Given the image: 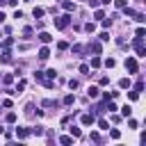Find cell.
Wrapping results in <instances>:
<instances>
[{
    "label": "cell",
    "mask_w": 146,
    "mask_h": 146,
    "mask_svg": "<svg viewBox=\"0 0 146 146\" xmlns=\"http://www.w3.org/2000/svg\"><path fill=\"white\" fill-rule=\"evenodd\" d=\"M98 128H100V130H107V128H110V123H107L105 119H98Z\"/></svg>",
    "instance_id": "obj_24"
},
{
    "label": "cell",
    "mask_w": 146,
    "mask_h": 146,
    "mask_svg": "<svg viewBox=\"0 0 146 146\" xmlns=\"http://www.w3.org/2000/svg\"><path fill=\"white\" fill-rule=\"evenodd\" d=\"M98 94H100V91H98V87H94V84L87 89V96H89V98H98Z\"/></svg>",
    "instance_id": "obj_10"
},
{
    "label": "cell",
    "mask_w": 146,
    "mask_h": 146,
    "mask_svg": "<svg viewBox=\"0 0 146 146\" xmlns=\"http://www.w3.org/2000/svg\"><path fill=\"white\" fill-rule=\"evenodd\" d=\"M68 25H71V14H68V11H66L64 16H55V27H57V30H66Z\"/></svg>",
    "instance_id": "obj_1"
},
{
    "label": "cell",
    "mask_w": 146,
    "mask_h": 146,
    "mask_svg": "<svg viewBox=\"0 0 146 146\" xmlns=\"http://www.w3.org/2000/svg\"><path fill=\"white\" fill-rule=\"evenodd\" d=\"M32 34H34L32 27H25V30H23V39H32Z\"/></svg>",
    "instance_id": "obj_19"
},
{
    "label": "cell",
    "mask_w": 146,
    "mask_h": 146,
    "mask_svg": "<svg viewBox=\"0 0 146 146\" xmlns=\"http://www.w3.org/2000/svg\"><path fill=\"white\" fill-rule=\"evenodd\" d=\"M16 137L18 139H27L30 137V128H16Z\"/></svg>",
    "instance_id": "obj_5"
},
{
    "label": "cell",
    "mask_w": 146,
    "mask_h": 146,
    "mask_svg": "<svg viewBox=\"0 0 146 146\" xmlns=\"http://www.w3.org/2000/svg\"><path fill=\"white\" fill-rule=\"evenodd\" d=\"M7 5H11V7H16V5H18V0H7Z\"/></svg>",
    "instance_id": "obj_43"
},
{
    "label": "cell",
    "mask_w": 146,
    "mask_h": 146,
    "mask_svg": "<svg viewBox=\"0 0 146 146\" xmlns=\"http://www.w3.org/2000/svg\"><path fill=\"white\" fill-rule=\"evenodd\" d=\"M62 103H64V105H73V103H75V96H73V94H66Z\"/></svg>",
    "instance_id": "obj_13"
},
{
    "label": "cell",
    "mask_w": 146,
    "mask_h": 146,
    "mask_svg": "<svg viewBox=\"0 0 146 146\" xmlns=\"http://www.w3.org/2000/svg\"><path fill=\"white\" fill-rule=\"evenodd\" d=\"M34 80H36V82H41V80H43V73H41V71H36V73H34Z\"/></svg>",
    "instance_id": "obj_40"
},
{
    "label": "cell",
    "mask_w": 146,
    "mask_h": 146,
    "mask_svg": "<svg viewBox=\"0 0 146 146\" xmlns=\"http://www.w3.org/2000/svg\"><path fill=\"white\" fill-rule=\"evenodd\" d=\"M107 130H110V128H107ZM110 137H112V139H119V137H121V132H119L116 128H112V130H110Z\"/></svg>",
    "instance_id": "obj_26"
},
{
    "label": "cell",
    "mask_w": 146,
    "mask_h": 146,
    "mask_svg": "<svg viewBox=\"0 0 146 146\" xmlns=\"http://www.w3.org/2000/svg\"><path fill=\"white\" fill-rule=\"evenodd\" d=\"M125 68L130 73H137L139 71V64H137V57H125Z\"/></svg>",
    "instance_id": "obj_3"
},
{
    "label": "cell",
    "mask_w": 146,
    "mask_h": 146,
    "mask_svg": "<svg viewBox=\"0 0 146 146\" xmlns=\"http://www.w3.org/2000/svg\"><path fill=\"white\" fill-rule=\"evenodd\" d=\"M84 30H87V32H94V30H96V23H87Z\"/></svg>",
    "instance_id": "obj_35"
},
{
    "label": "cell",
    "mask_w": 146,
    "mask_h": 146,
    "mask_svg": "<svg viewBox=\"0 0 146 146\" xmlns=\"http://www.w3.org/2000/svg\"><path fill=\"white\" fill-rule=\"evenodd\" d=\"M94 18H96V21H100V18H105V11L96 7V11H94Z\"/></svg>",
    "instance_id": "obj_18"
},
{
    "label": "cell",
    "mask_w": 146,
    "mask_h": 146,
    "mask_svg": "<svg viewBox=\"0 0 146 146\" xmlns=\"http://www.w3.org/2000/svg\"><path fill=\"white\" fill-rule=\"evenodd\" d=\"M30 135H43V125H36V128H30Z\"/></svg>",
    "instance_id": "obj_22"
},
{
    "label": "cell",
    "mask_w": 146,
    "mask_h": 146,
    "mask_svg": "<svg viewBox=\"0 0 146 146\" xmlns=\"http://www.w3.org/2000/svg\"><path fill=\"white\" fill-rule=\"evenodd\" d=\"M43 75H46V78H50V80H52V78H55V75H57V71H55V68H48V71H46V73H43Z\"/></svg>",
    "instance_id": "obj_27"
},
{
    "label": "cell",
    "mask_w": 146,
    "mask_h": 146,
    "mask_svg": "<svg viewBox=\"0 0 146 146\" xmlns=\"http://www.w3.org/2000/svg\"><path fill=\"white\" fill-rule=\"evenodd\" d=\"M0 23H5V14L2 11H0Z\"/></svg>",
    "instance_id": "obj_44"
},
{
    "label": "cell",
    "mask_w": 146,
    "mask_h": 146,
    "mask_svg": "<svg viewBox=\"0 0 146 146\" xmlns=\"http://www.w3.org/2000/svg\"><path fill=\"white\" fill-rule=\"evenodd\" d=\"M68 87H71V89H78V87H80V82H78V80H73V78H71V80H68Z\"/></svg>",
    "instance_id": "obj_33"
},
{
    "label": "cell",
    "mask_w": 146,
    "mask_h": 146,
    "mask_svg": "<svg viewBox=\"0 0 146 146\" xmlns=\"http://www.w3.org/2000/svg\"><path fill=\"white\" fill-rule=\"evenodd\" d=\"M82 50H84V48H82V46H80V43H78V46H73V52H75V55H80V52H82Z\"/></svg>",
    "instance_id": "obj_39"
},
{
    "label": "cell",
    "mask_w": 146,
    "mask_h": 146,
    "mask_svg": "<svg viewBox=\"0 0 146 146\" xmlns=\"http://www.w3.org/2000/svg\"><path fill=\"white\" fill-rule=\"evenodd\" d=\"M23 89H25V80H18V84H16V89H14V91H16V94H21Z\"/></svg>",
    "instance_id": "obj_23"
},
{
    "label": "cell",
    "mask_w": 146,
    "mask_h": 146,
    "mask_svg": "<svg viewBox=\"0 0 146 146\" xmlns=\"http://www.w3.org/2000/svg\"><path fill=\"white\" fill-rule=\"evenodd\" d=\"M39 41H41V43H50V41H52V36H50L48 32H39Z\"/></svg>",
    "instance_id": "obj_9"
},
{
    "label": "cell",
    "mask_w": 146,
    "mask_h": 146,
    "mask_svg": "<svg viewBox=\"0 0 146 146\" xmlns=\"http://www.w3.org/2000/svg\"><path fill=\"white\" fill-rule=\"evenodd\" d=\"M2 132H5V130H2V128H0V135H2Z\"/></svg>",
    "instance_id": "obj_46"
},
{
    "label": "cell",
    "mask_w": 146,
    "mask_h": 146,
    "mask_svg": "<svg viewBox=\"0 0 146 146\" xmlns=\"http://www.w3.org/2000/svg\"><path fill=\"white\" fill-rule=\"evenodd\" d=\"M128 98H130V100H137V98H139V91H130Z\"/></svg>",
    "instance_id": "obj_38"
},
{
    "label": "cell",
    "mask_w": 146,
    "mask_h": 146,
    "mask_svg": "<svg viewBox=\"0 0 146 146\" xmlns=\"http://www.w3.org/2000/svg\"><path fill=\"white\" fill-rule=\"evenodd\" d=\"M132 48L137 50V57H146V48H144V36H135V39H132Z\"/></svg>",
    "instance_id": "obj_2"
},
{
    "label": "cell",
    "mask_w": 146,
    "mask_h": 146,
    "mask_svg": "<svg viewBox=\"0 0 146 146\" xmlns=\"http://www.w3.org/2000/svg\"><path fill=\"white\" fill-rule=\"evenodd\" d=\"M100 2H103V5H110V2H112V0H100Z\"/></svg>",
    "instance_id": "obj_45"
},
{
    "label": "cell",
    "mask_w": 146,
    "mask_h": 146,
    "mask_svg": "<svg viewBox=\"0 0 146 146\" xmlns=\"http://www.w3.org/2000/svg\"><path fill=\"white\" fill-rule=\"evenodd\" d=\"M14 82V75H2V84H11Z\"/></svg>",
    "instance_id": "obj_28"
},
{
    "label": "cell",
    "mask_w": 146,
    "mask_h": 146,
    "mask_svg": "<svg viewBox=\"0 0 146 146\" xmlns=\"http://www.w3.org/2000/svg\"><path fill=\"white\" fill-rule=\"evenodd\" d=\"M119 87H121V89H128V87H130V78H121V80H119Z\"/></svg>",
    "instance_id": "obj_16"
},
{
    "label": "cell",
    "mask_w": 146,
    "mask_h": 146,
    "mask_svg": "<svg viewBox=\"0 0 146 146\" xmlns=\"http://www.w3.org/2000/svg\"><path fill=\"white\" fill-rule=\"evenodd\" d=\"M57 48H59V50H68V43H66V41H59Z\"/></svg>",
    "instance_id": "obj_37"
},
{
    "label": "cell",
    "mask_w": 146,
    "mask_h": 146,
    "mask_svg": "<svg viewBox=\"0 0 146 146\" xmlns=\"http://www.w3.org/2000/svg\"><path fill=\"white\" fill-rule=\"evenodd\" d=\"M48 57H50V50H48L46 46H43V48H39V59H48Z\"/></svg>",
    "instance_id": "obj_12"
},
{
    "label": "cell",
    "mask_w": 146,
    "mask_h": 146,
    "mask_svg": "<svg viewBox=\"0 0 146 146\" xmlns=\"http://www.w3.org/2000/svg\"><path fill=\"white\" fill-rule=\"evenodd\" d=\"M80 73H84V75H89V64H80Z\"/></svg>",
    "instance_id": "obj_32"
},
{
    "label": "cell",
    "mask_w": 146,
    "mask_h": 146,
    "mask_svg": "<svg viewBox=\"0 0 146 146\" xmlns=\"http://www.w3.org/2000/svg\"><path fill=\"white\" fill-rule=\"evenodd\" d=\"M0 62H2V64H9V62H11V52H9L7 48L2 50V55H0Z\"/></svg>",
    "instance_id": "obj_8"
},
{
    "label": "cell",
    "mask_w": 146,
    "mask_h": 146,
    "mask_svg": "<svg viewBox=\"0 0 146 146\" xmlns=\"http://www.w3.org/2000/svg\"><path fill=\"white\" fill-rule=\"evenodd\" d=\"M5 121H7V123H16V112H9V114L5 116Z\"/></svg>",
    "instance_id": "obj_21"
},
{
    "label": "cell",
    "mask_w": 146,
    "mask_h": 146,
    "mask_svg": "<svg viewBox=\"0 0 146 146\" xmlns=\"http://www.w3.org/2000/svg\"><path fill=\"white\" fill-rule=\"evenodd\" d=\"M105 66H107V68H114V66H116V59H114V57H107V59H105Z\"/></svg>",
    "instance_id": "obj_20"
},
{
    "label": "cell",
    "mask_w": 146,
    "mask_h": 146,
    "mask_svg": "<svg viewBox=\"0 0 146 146\" xmlns=\"http://www.w3.org/2000/svg\"><path fill=\"white\" fill-rule=\"evenodd\" d=\"M80 135H82V130H80V128H75V125H73V128H71V137H75V139H78V137H80Z\"/></svg>",
    "instance_id": "obj_25"
},
{
    "label": "cell",
    "mask_w": 146,
    "mask_h": 146,
    "mask_svg": "<svg viewBox=\"0 0 146 146\" xmlns=\"http://www.w3.org/2000/svg\"><path fill=\"white\" fill-rule=\"evenodd\" d=\"M84 50H87V52H94V55H100V43H98V41H89Z\"/></svg>",
    "instance_id": "obj_4"
},
{
    "label": "cell",
    "mask_w": 146,
    "mask_h": 146,
    "mask_svg": "<svg viewBox=\"0 0 146 146\" xmlns=\"http://www.w3.org/2000/svg\"><path fill=\"white\" fill-rule=\"evenodd\" d=\"M98 39H100V41H110V32H100Z\"/></svg>",
    "instance_id": "obj_31"
},
{
    "label": "cell",
    "mask_w": 146,
    "mask_h": 146,
    "mask_svg": "<svg viewBox=\"0 0 146 146\" xmlns=\"http://www.w3.org/2000/svg\"><path fill=\"white\" fill-rule=\"evenodd\" d=\"M135 36H146V30H144V27H137V32H135Z\"/></svg>",
    "instance_id": "obj_36"
},
{
    "label": "cell",
    "mask_w": 146,
    "mask_h": 146,
    "mask_svg": "<svg viewBox=\"0 0 146 146\" xmlns=\"http://www.w3.org/2000/svg\"><path fill=\"white\" fill-rule=\"evenodd\" d=\"M59 144H64V146H71V144H73V137H71V135H62V137H59Z\"/></svg>",
    "instance_id": "obj_11"
},
{
    "label": "cell",
    "mask_w": 146,
    "mask_h": 146,
    "mask_svg": "<svg viewBox=\"0 0 146 146\" xmlns=\"http://www.w3.org/2000/svg\"><path fill=\"white\" fill-rule=\"evenodd\" d=\"M100 64H103V59H100L98 55H94V57H91V66H94V68H98Z\"/></svg>",
    "instance_id": "obj_15"
},
{
    "label": "cell",
    "mask_w": 146,
    "mask_h": 146,
    "mask_svg": "<svg viewBox=\"0 0 146 146\" xmlns=\"http://www.w3.org/2000/svg\"><path fill=\"white\" fill-rule=\"evenodd\" d=\"M141 89H144V80L139 78V80H137V84H135V91H139V94H141Z\"/></svg>",
    "instance_id": "obj_29"
},
{
    "label": "cell",
    "mask_w": 146,
    "mask_h": 146,
    "mask_svg": "<svg viewBox=\"0 0 146 146\" xmlns=\"http://www.w3.org/2000/svg\"><path fill=\"white\" fill-rule=\"evenodd\" d=\"M11 105H14V103H11L9 98H5V100H2V107H11Z\"/></svg>",
    "instance_id": "obj_42"
},
{
    "label": "cell",
    "mask_w": 146,
    "mask_h": 146,
    "mask_svg": "<svg viewBox=\"0 0 146 146\" xmlns=\"http://www.w3.org/2000/svg\"><path fill=\"white\" fill-rule=\"evenodd\" d=\"M87 2H89V7H94V9L100 5V0H87Z\"/></svg>",
    "instance_id": "obj_41"
},
{
    "label": "cell",
    "mask_w": 146,
    "mask_h": 146,
    "mask_svg": "<svg viewBox=\"0 0 146 146\" xmlns=\"http://www.w3.org/2000/svg\"><path fill=\"white\" fill-rule=\"evenodd\" d=\"M32 16H34V18H41V16H43V9H41V7H34V9H32Z\"/></svg>",
    "instance_id": "obj_17"
},
{
    "label": "cell",
    "mask_w": 146,
    "mask_h": 146,
    "mask_svg": "<svg viewBox=\"0 0 146 146\" xmlns=\"http://www.w3.org/2000/svg\"><path fill=\"white\" fill-rule=\"evenodd\" d=\"M89 139H91V141H96V144H98V141H100V135H98V132H91V135H89Z\"/></svg>",
    "instance_id": "obj_34"
},
{
    "label": "cell",
    "mask_w": 146,
    "mask_h": 146,
    "mask_svg": "<svg viewBox=\"0 0 146 146\" xmlns=\"http://www.w3.org/2000/svg\"><path fill=\"white\" fill-rule=\"evenodd\" d=\"M130 114H132V107H130V105H123V107H121V116H125V119H128Z\"/></svg>",
    "instance_id": "obj_14"
},
{
    "label": "cell",
    "mask_w": 146,
    "mask_h": 146,
    "mask_svg": "<svg viewBox=\"0 0 146 146\" xmlns=\"http://www.w3.org/2000/svg\"><path fill=\"white\" fill-rule=\"evenodd\" d=\"M80 121H82V125H91V123L96 121V116H94V114H82Z\"/></svg>",
    "instance_id": "obj_7"
},
{
    "label": "cell",
    "mask_w": 146,
    "mask_h": 146,
    "mask_svg": "<svg viewBox=\"0 0 146 146\" xmlns=\"http://www.w3.org/2000/svg\"><path fill=\"white\" fill-rule=\"evenodd\" d=\"M62 9H64V11H68V14H71V11H73V9H75V2H71V0H62Z\"/></svg>",
    "instance_id": "obj_6"
},
{
    "label": "cell",
    "mask_w": 146,
    "mask_h": 146,
    "mask_svg": "<svg viewBox=\"0 0 146 146\" xmlns=\"http://www.w3.org/2000/svg\"><path fill=\"white\" fill-rule=\"evenodd\" d=\"M112 2H114L116 9H123V7H125V0H112Z\"/></svg>",
    "instance_id": "obj_30"
}]
</instances>
